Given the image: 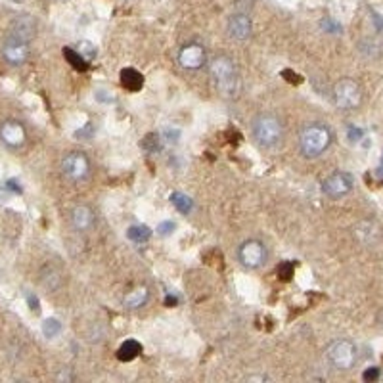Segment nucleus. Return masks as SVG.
<instances>
[{
  "label": "nucleus",
  "instance_id": "nucleus-1",
  "mask_svg": "<svg viewBox=\"0 0 383 383\" xmlns=\"http://www.w3.org/2000/svg\"><path fill=\"white\" fill-rule=\"evenodd\" d=\"M207 68L218 94L227 100L236 98L240 92V71L236 61L228 54H217L215 58H211Z\"/></svg>",
  "mask_w": 383,
  "mask_h": 383
},
{
  "label": "nucleus",
  "instance_id": "nucleus-2",
  "mask_svg": "<svg viewBox=\"0 0 383 383\" xmlns=\"http://www.w3.org/2000/svg\"><path fill=\"white\" fill-rule=\"evenodd\" d=\"M284 123L276 114L262 112L251 119L253 142L262 149H276L284 142Z\"/></svg>",
  "mask_w": 383,
  "mask_h": 383
},
{
  "label": "nucleus",
  "instance_id": "nucleus-3",
  "mask_svg": "<svg viewBox=\"0 0 383 383\" xmlns=\"http://www.w3.org/2000/svg\"><path fill=\"white\" fill-rule=\"evenodd\" d=\"M333 144V131L326 123H307L299 132V152L307 159H316L324 156Z\"/></svg>",
  "mask_w": 383,
  "mask_h": 383
},
{
  "label": "nucleus",
  "instance_id": "nucleus-4",
  "mask_svg": "<svg viewBox=\"0 0 383 383\" xmlns=\"http://www.w3.org/2000/svg\"><path fill=\"white\" fill-rule=\"evenodd\" d=\"M331 96H333V104L338 105V110H341V112H355L362 105V100H364V92H362L360 83L349 77L340 79L333 85Z\"/></svg>",
  "mask_w": 383,
  "mask_h": 383
},
{
  "label": "nucleus",
  "instance_id": "nucleus-5",
  "mask_svg": "<svg viewBox=\"0 0 383 383\" xmlns=\"http://www.w3.org/2000/svg\"><path fill=\"white\" fill-rule=\"evenodd\" d=\"M326 358L333 370L351 372L358 362V349L351 340H335L326 347Z\"/></svg>",
  "mask_w": 383,
  "mask_h": 383
},
{
  "label": "nucleus",
  "instance_id": "nucleus-6",
  "mask_svg": "<svg viewBox=\"0 0 383 383\" xmlns=\"http://www.w3.org/2000/svg\"><path fill=\"white\" fill-rule=\"evenodd\" d=\"M61 174L70 180V183L81 184L88 180V176L92 173V163H90V157L81 152V149H73L68 152L65 156L61 157L60 163Z\"/></svg>",
  "mask_w": 383,
  "mask_h": 383
},
{
  "label": "nucleus",
  "instance_id": "nucleus-7",
  "mask_svg": "<svg viewBox=\"0 0 383 383\" xmlns=\"http://www.w3.org/2000/svg\"><path fill=\"white\" fill-rule=\"evenodd\" d=\"M236 257L245 270H259L267 265L269 251H267L265 242L257 240V238H249V240H244L242 244L238 245Z\"/></svg>",
  "mask_w": 383,
  "mask_h": 383
},
{
  "label": "nucleus",
  "instance_id": "nucleus-8",
  "mask_svg": "<svg viewBox=\"0 0 383 383\" xmlns=\"http://www.w3.org/2000/svg\"><path fill=\"white\" fill-rule=\"evenodd\" d=\"M355 188V176L347 171H335L322 180V194L330 200H341Z\"/></svg>",
  "mask_w": 383,
  "mask_h": 383
},
{
  "label": "nucleus",
  "instance_id": "nucleus-9",
  "mask_svg": "<svg viewBox=\"0 0 383 383\" xmlns=\"http://www.w3.org/2000/svg\"><path fill=\"white\" fill-rule=\"evenodd\" d=\"M176 60H178V65L186 71H200L201 68H205L209 63L203 44L196 43V41L183 44L178 48Z\"/></svg>",
  "mask_w": 383,
  "mask_h": 383
},
{
  "label": "nucleus",
  "instance_id": "nucleus-10",
  "mask_svg": "<svg viewBox=\"0 0 383 383\" xmlns=\"http://www.w3.org/2000/svg\"><path fill=\"white\" fill-rule=\"evenodd\" d=\"M31 41H25L21 37L16 35H6L4 43H2V58L8 65H14V68H19L23 65L27 60H29V54H31V48H29Z\"/></svg>",
  "mask_w": 383,
  "mask_h": 383
},
{
  "label": "nucleus",
  "instance_id": "nucleus-11",
  "mask_svg": "<svg viewBox=\"0 0 383 383\" xmlns=\"http://www.w3.org/2000/svg\"><path fill=\"white\" fill-rule=\"evenodd\" d=\"M0 142L8 149H21L27 142L25 125L18 119H6L0 123Z\"/></svg>",
  "mask_w": 383,
  "mask_h": 383
},
{
  "label": "nucleus",
  "instance_id": "nucleus-12",
  "mask_svg": "<svg viewBox=\"0 0 383 383\" xmlns=\"http://www.w3.org/2000/svg\"><path fill=\"white\" fill-rule=\"evenodd\" d=\"M353 236L358 244L364 245V247H374L382 242L383 238V228L377 220L372 218H364V220H358L357 225L353 227Z\"/></svg>",
  "mask_w": 383,
  "mask_h": 383
},
{
  "label": "nucleus",
  "instance_id": "nucleus-13",
  "mask_svg": "<svg viewBox=\"0 0 383 383\" xmlns=\"http://www.w3.org/2000/svg\"><path fill=\"white\" fill-rule=\"evenodd\" d=\"M227 29L230 39H234V41H247L251 37L253 21L245 12H236V14H232L228 18Z\"/></svg>",
  "mask_w": 383,
  "mask_h": 383
},
{
  "label": "nucleus",
  "instance_id": "nucleus-14",
  "mask_svg": "<svg viewBox=\"0 0 383 383\" xmlns=\"http://www.w3.org/2000/svg\"><path fill=\"white\" fill-rule=\"evenodd\" d=\"M96 225V213L90 205L79 203L71 209V227L77 232H90Z\"/></svg>",
  "mask_w": 383,
  "mask_h": 383
},
{
  "label": "nucleus",
  "instance_id": "nucleus-15",
  "mask_svg": "<svg viewBox=\"0 0 383 383\" xmlns=\"http://www.w3.org/2000/svg\"><path fill=\"white\" fill-rule=\"evenodd\" d=\"M152 299V291L146 284H138V286L131 287L125 296H123V307L127 311H140L148 305Z\"/></svg>",
  "mask_w": 383,
  "mask_h": 383
},
{
  "label": "nucleus",
  "instance_id": "nucleus-16",
  "mask_svg": "<svg viewBox=\"0 0 383 383\" xmlns=\"http://www.w3.org/2000/svg\"><path fill=\"white\" fill-rule=\"evenodd\" d=\"M35 31H37V25L35 21H33V18H29V16H19L18 19L12 21L8 33L10 35L21 37V39H25V41H33Z\"/></svg>",
  "mask_w": 383,
  "mask_h": 383
},
{
  "label": "nucleus",
  "instance_id": "nucleus-17",
  "mask_svg": "<svg viewBox=\"0 0 383 383\" xmlns=\"http://www.w3.org/2000/svg\"><path fill=\"white\" fill-rule=\"evenodd\" d=\"M121 85L129 92H138L140 88L144 87V75L134 68H127L121 71Z\"/></svg>",
  "mask_w": 383,
  "mask_h": 383
},
{
  "label": "nucleus",
  "instance_id": "nucleus-18",
  "mask_svg": "<svg viewBox=\"0 0 383 383\" xmlns=\"http://www.w3.org/2000/svg\"><path fill=\"white\" fill-rule=\"evenodd\" d=\"M140 353H142V345H140L136 340H127L123 343L119 351H117V358L121 360V362H131L134 358L138 357Z\"/></svg>",
  "mask_w": 383,
  "mask_h": 383
},
{
  "label": "nucleus",
  "instance_id": "nucleus-19",
  "mask_svg": "<svg viewBox=\"0 0 383 383\" xmlns=\"http://www.w3.org/2000/svg\"><path fill=\"white\" fill-rule=\"evenodd\" d=\"M171 203H173V207L180 215H190L192 211H194V200H192L188 194H184V192H173L171 194Z\"/></svg>",
  "mask_w": 383,
  "mask_h": 383
},
{
  "label": "nucleus",
  "instance_id": "nucleus-20",
  "mask_svg": "<svg viewBox=\"0 0 383 383\" xmlns=\"http://www.w3.org/2000/svg\"><path fill=\"white\" fill-rule=\"evenodd\" d=\"M127 238L134 244H146L152 238V228L148 225H132L127 228Z\"/></svg>",
  "mask_w": 383,
  "mask_h": 383
},
{
  "label": "nucleus",
  "instance_id": "nucleus-21",
  "mask_svg": "<svg viewBox=\"0 0 383 383\" xmlns=\"http://www.w3.org/2000/svg\"><path fill=\"white\" fill-rule=\"evenodd\" d=\"M63 58L70 61V65L73 68V70H77V71L88 70V63H90V61L85 60V58L81 56L79 50H73V48H63Z\"/></svg>",
  "mask_w": 383,
  "mask_h": 383
},
{
  "label": "nucleus",
  "instance_id": "nucleus-22",
  "mask_svg": "<svg viewBox=\"0 0 383 383\" xmlns=\"http://www.w3.org/2000/svg\"><path fill=\"white\" fill-rule=\"evenodd\" d=\"M41 330H43V335L44 338H48V340H54V338H58L63 330V326L58 318H46L41 326Z\"/></svg>",
  "mask_w": 383,
  "mask_h": 383
},
{
  "label": "nucleus",
  "instance_id": "nucleus-23",
  "mask_svg": "<svg viewBox=\"0 0 383 383\" xmlns=\"http://www.w3.org/2000/svg\"><path fill=\"white\" fill-rule=\"evenodd\" d=\"M79 52H81V56L85 58L87 61H92L98 56V48H96L94 43H90V41H81L79 43Z\"/></svg>",
  "mask_w": 383,
  "mask_h": 383
},
{
  "label": "nucleus",
  "instance_id": "nucleus-24",
  "mask_svg": "<svg viewBox=\"0 0 383 383\" xmlns=\"http://www.w3.org/2000/svg\"><path fill=\"white\" fill-rule=\"evenodd\" d=\"M293 272H296V267H293V262H282L278 267V278L284 280V282H287V280H291V276H293Z\"/></svg>",
  "mask_w": 383,
  "mask_h": 383
},
{
  "label": "nucleus",
  "instance_id": "nucleus-25",
  "mask_svg": "<svg viewBox=\"0 0 383 383\" xmlns=\"http://www.w3.org/2000/svg\"><path fill=\"white\" fill-rule=\"evenodd\" d=\"M382 377V370L377 368V366H370V368H366L364 374H362V380H364L366 383H374L377 382Z\"/></svg>",
  "mask_w": 383,
  "mask_h": 383
},
{
  "label": "nucleus",
  "instance_id": "nucleus-26",
  "mask_svg": "<svg viewBox=\"0 0 383 383\" xmlns=\"http://www.w3.org/2000/svg\"><path fill=\"white\" fill-rule=\"evenodd\" d=\"M140 146L146 149V152H156L159 148V136L157 134H148L144 142H140Z\"/></svg>",
  "mask_w": 383,
  "mask_h": 383
},
{
  "label": "nucleus",
  "instance_id": "nucleus-27",
  "mask_svg": "<svg viewBox=\"0 0 383 383\" xmlns=\"http://www.w3.org/2000/svg\"><path fill=\"white\" fill-rule=\"evenodd\" d=\"M174 230H176V225L173 220H163V222L157 225V234L159 236H171Z\"/></svg>",
  "mask_w": 383,
  "mask_h": 383
},
{
  "label": "nucleus",
  "instance_id": "nucleus-28",
  "mask_svg": "<svg viewBox=\"0 0 383 383\" xmlns=\"http://www.w3.org/2000/svg\"><path fill=\"white\" fill-rule=\"evenodd\" d=\"M322 29L326 31V33H340L341 31V25L340 23H335L333 19H330V18H326V19H322Z\"/></svg>",
  "mask_w": 383,
  "mask_h": 383
},
{
  "label": "nucleus",
  "instance_id": "nucleus-29",
  "mask_svg": "<svg viewBox=\"0 0 383 383\" xmlns=\"http://www.w3.org/2000/svg\"><path fill=\"white\" fill-rule=\"evenodd\" d=\"M349 140L351 142H358V140L364 136V131L362 129H357V127H349Z\"/></svg>",
  "mask_w": 383,
  "mask_h": 383
},
{
  "label": "nucleus",
  "instance_id": "nucleus-30",
  "mask_svg": "<svg viewBox=\"0 0 383 383\" xmlns=\"http://www.w3.org/2000/svg\"><path fill=\"white\" fill-rule=\"evenodd\" d=\"M27 303H29V309H31L33 313H39V299H37L33 293H31V296H27Z\"/></svg>",
  "mask_w": 383,
  "mask_h": 383
},
{
  "label": "nucleus",
  "instance_id": "nucleus-31",
  "mask_svg": "<svg viewBox=\"0 0 383 383\" xmlns=\"http://www.w3.org/2000/svg\"><path fill=\"white\" fill-rule=\"evenodd\" d=\"M377 324H380V326L383 328V309L380 311V313H377Z\"/></svg>",
  "mask_w": 383,
  "mask_h": 383
},
{
  "label": "nucleus",
  "instance_id": "nucleus-32",
  "mask_svg": "<svg viewBox=\"0 0 383 383\" xmlns=\"http://www.w3.org/2000/svg\"><path fill=\"white\" fill-rule=\"evenodd\" d=\"M10 2H16V4H21L23 0H10Z\"/></svg>",
  "mask_w": 383,
  "mask_h": 383
}]
</instances>
